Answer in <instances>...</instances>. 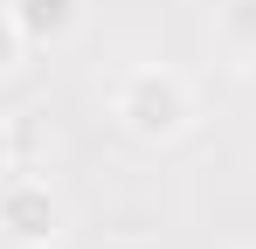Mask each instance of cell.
<instances>
[{
  "label": "cell",
  "mask_w": 256,
  "mask_h": 249,
  "mask_svg": "<svg viewBox=\"0 0 256 249\" xmlns=\"http://www.w3.org/2000/svg\"><path fill=\"white\" fill-rule=\"evenodd\" d=\"M111 124L125 132L132 146H180L201 124V97L194 83L180 76L173 62H132L125 76L111 83Z\"/></svg>",
  "instance_id": "1"
},
{
  "label": "cell",
  "mask_w": 256,
  "mask_h": 249,
  "mask_svg": "<svg viewBox=\"0 0 256 249\" xmlns=\"http://www.w3.org/2000/svg\"><path fill=\"white\" fill-rule=\"evenodd\" d=\"M62 228H70L62 194L48 187L42 173H21V166H14V173L0 180V242L7 249H56Z\"/></svg>",
  "instance_id": "2"
},
{
  "label": "cell",
  "mask_w": 256,
  "mask_h": 249,
  "mask_svg": "<svg viewBox=\"0 0 256 249\" xmlns=\"http://www.w3.org/2000/svg\"><path fill=\"white\" fill-rule=\"evenodd\" d=\"M7 7H14L28 48H62L76 35V21H84V0H7Z\"/></svg>",
  "instance_id": "3"
},
{
  "label": "cell",
  "mask_w": 256,
  "mask_h": 249,
  "mask_svg": "<svg viewBox=\"0 0 256 249\" xmlns=\"http://www.w3.org/2000/svg\"><path fill=\"white\" fill-rule=\"evenodd\" d=\"M21 62H28V35H21V21H14V7L0 0V83L21 76Z\"/></svg>",
  "instance_id": "4"
},
{
  "label": "cell",
  "mask_w": 256,
  "mask_h": 249,
  "mask_svg": "<svg viewBox=\"0 0 256 249\" xmlns=\"http://www.w3.org/2000/svg\"><path fill=\"white\" fill-rule=\"evenodd\" d=\"M222 35L236 48H256V0H228L222 7Z\"/></svg>",
  "instance_id": "5"
},
{
  "label": "cell",
  "mask_w": 256,
  "mask_h": 249,
  "mask_svg": "<svg viewBox=\"0 0 256 249\" xmlns=\"http://www.w3.org/2000/svg\"><path fill=\"white\" fill-rule=\"evenodd\" d=\"M14 166H21V132H14V118L0 111V180H7Z\"/></svg>",
  "instance_id": "6"
}]
</instances>
